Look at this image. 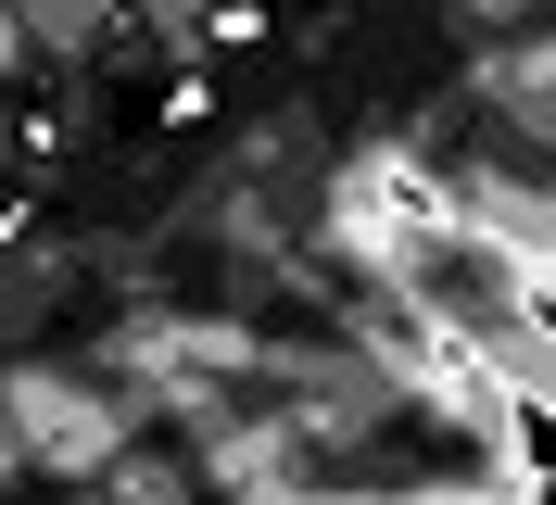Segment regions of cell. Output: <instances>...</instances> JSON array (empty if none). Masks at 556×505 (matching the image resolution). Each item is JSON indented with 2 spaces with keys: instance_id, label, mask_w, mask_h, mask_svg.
<instances>
[{
  "instance_id": "obj_1",
  "label": "cell",
  "mask_w": 556,
  "mask_h": 505,
  "mask_svg": "<svg viewBox=\"0 0 556 505\" xmlns=\"http://www.w3.org/2000/svg\"><path fill=\"white\" fill-rule=\"evenodd\" d=\"M203 114H215V76L177 64V76H165V127H203Z\"/></svg>"
},
{
  "instance_id": "obj_2",
  "label": "cell",
  "mask_w": 556,
  "mask_h": 505,
  "mask_svg": "<svg viewBox=\"0 0 556 505\" xmlns=\"http://www.w3.org/2000/svg\"><path fill=\"white\" fill-rule=\"evenodd\" d=\"M13 228H26V202H0V240H13Z\"/></svg>"
}]
</instances>
